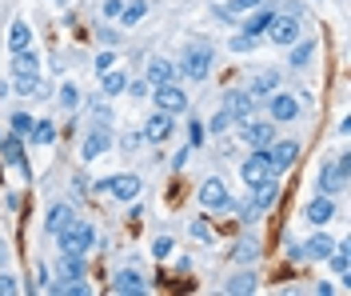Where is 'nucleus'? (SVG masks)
<instances>
[{"label": "nucleus", "instance_id": "10", "mask_svg": "<svg viewBox=\"0 0 351 296\" xmlns=\"http://www.w3.org/2000/svg\"><path fill=\"white\" fill-rule=\"evenodd\" d=\"M300 113H304L300 96H291V92H271V96H267V116H271L276 124H287V120H300Z\"/></svg>", "mask_w": 351, "mask_h": 296}, {"label": "nucleus", "instance_id": "47", "mask_svg": "<svg viewBox=\"0 0 351 296\" xmlns=\"http://www.w3.org/2000/svg\"><path fill=\"white\" fill-rule=\"evenodd\" d=\"M120 8H124V0H104V16H108V21L120 16Z\"/></svg>", "mask_w": 351, "mask_h": 296}, {"label": "nucleus", "instance_id": "21", "mask_svg": "<svg viewBox=\"0 0 351 296\" xmlns=\"http://www.w3.org/2000/svg\"><path fill=\"white\" fill-rule=\"evenodd\" d=\"M12 76H40V56H36L32 45L12 52Z\"/></svg>", "mask_w": 351, "mask_h": 296}, {"label": "nucleus", "instance_id": "20", "mask_svg": "<svg viewBox=\"0 0 351 296\" xmlns=\"http://www.w3.org/2000/svg\"><path fill=\"white\" fill-rule=\"evenodd\" d=\"M176 76H180V69H176L172 60H164V56H152V60H148V76H144V80H148V84H172Z\"/></svg>", "mask_w": 351, "mask_h": 296}, {"label": "nucleus", "instance_id": "14", "mask_svg": "<svg viewBox=\"0 0 351 296\" xmlns=\"http://www.w3.org/2000/svg\"><path fill=\"white\" fill-rule=\"evenodd\" d=\"M223 113L232 116V120L256 116V96H252L247 89H228V96H223Z\"/></svg>", "mask_w": 351, "mask_h": 296}, {"label": "nucleus", "instance_id": "16", "mask_svg": "<svg viewBox=\"0 0 351 296\" xmlns=\"http://www.w3.org/2000/svg\"><path fill=\"white\" fill-rule=\"evenodd\" d=\"M243 16H247V21L240 24V32H243V36H256V41H260L263 32L271 28V21H276V8L260 4V8H252V12H243Z\"/></svg>", "mask_w": 351, "mask_h": 296}, {"label": "nucleus", "instance_id": "30", "mask_svg": "<svg viewBox=\"0 0 351 296\" xmlns=\"http://www.w3.org/2000/svg\"><path fill=\"white\" fill-rule=\"evenodd\" d=\"M223 293H256V273H247V269L236 273L228 284H223Z\"/></svg>", "mask_w": 351, "mask_h": 296}, {"label": "nucleus", "instance_id": "5", "mask_svg": "<svg viewBox=\"0 0 351 296\" xmlns=\"http://www.w3.org/2000/svg\"><path fill=\"white\" fill-rule=\"evenodd\" d=\"M324 196H339L348 188V152H335L331 160L319 164V184H315Z\"/></svg>", "mask_w": 351, "mask_h": 296}, {"label": "nucleus", "instance_id": "41", "mask_svg": "<svg viewBox=\"0 0 351 296\" xmlns=\"http://www.w3.org/2000/svg\"><path fill=\"white\" fill-rule=\"evenodd\" d=\"M204 133H208V128H204L199 120H188V140H192V148H199V144H204Z\"/></svg>", "mask_w": 351, "mask_h": 296}, {"label": "nucleus", "instance_id": "36", "mask_svg": "<svg viewBox=\"0 0 351 296\" xmlns=\"http://www.w3.org/2000/svg\"><path fill=\"white\" fill-rule=\"evenodd\" d=\"M8 120H12V133H16V137H28V133H32V124H36L28 113H12Z\"/></svg>", "mask_w": 351, "mask_h": 296}, {"label": "nucleus", "instance_id": "44", "mask_svg": "<svg viewBox=\"0 0 351 296\" xmlns=\"http://www.w3.org/2000/svg\"><path fill=\"white\" fill-rule=\"evenodd\" d=\"M140 144H144V137H140V133H124V137H120V148H124V152H136Z\"/></svg>", "mask_w": 351, "mask_h": 296}, {"label": "nucleus", "instance_id": "11", "mask_svg": "<svg viewBox=\"0 0 351 296\" xmlns=\"http://www.w3.org/2000/svg\"><path fill=\"white\" fill-rule=\"evenodd\" d=\"M240 137L252 144V148H267L271 140H276V120H256V116H247L240 120Z\"/></svg>", "mask_w": 351, "mask_h": 296}, {"label": "nucleus", "instance_id": "28", "mask_svg": "<svg viewBox=\"0 0 351 296\" xmlns=\"http://www.w3.org/2000/svg\"><path fill=\"white\" fill-rule=\"evenodd\" d=\"M28 45H32V28L24 21H12V28H8V48L21 52V48H28Z\"/></svg>", "mask_w": 351, "mask_h": 296}, {"label": "nucleus", "instance_id": "46", "mask_svg": "<svg viewBox=\"0 0 351 296\" xmlns=\"http://www.w3.org/2000/svg\"><path fill=\"white\" fill-rule=\"evenodd\" d=\"M124 92H132V96H148L152 84H148V80H128V89H124Z\"/></svg>", "mask_w": 351, "mask_h": 296}, {"label": "nucleus", "instance_id": "45", "mask_svg": "<svg viewBox=\"0 0 351 296\" xmlns=\"http://www.w3.org/2000/svg\"><path fill=\"white\" fill-rule=\"evenodd\" d=\"M192 236H196V240H204V244H212V228L204 225V220H192Z\"/></svg>", "mask_w": 351, "mask_h": 296}, {"label": "nucleus", "instance_id": "6", "mask_svg": "<svg viewBox=\"0 0 351 296\" xmlns=\"http://www.w3.org/2000/svg\"><path fill=\"white\" fill-rule=\"evenodd\" d=\"M271 45L280 48H291L300 36H304V24H300V12H276V21H271V28L263 32Z\"/></svg>", "mask_w": 351, "mask_h": 296}, {"label": "nucleus", "instance_id": "24", "mask_svg": "<svg viewBox=\"0 0 351 296\" xmlns=\"http://www.w3.org/2000/svg\"><path fill=\"white\" fill-rule=\"evenodd\" d=\"M287 52H291V56H287V65H291V69H307V65H311V56H315V41H295Z\"/></svg>", "mask_w": 351, "mask_h": 296}, {"label": "nucleus", "instance_id": "22", "mask_svg": "<svg viewBox=\"0 0 351 296\" xmlns=\"http://www.w3.org/2000/svg\"><path fill=\"white\" fill-rule=\"evenodd\" d=\"M331 216H335V201H331V196H324V192H319V196L304 208V220H307V225H328Z\"/></svg>", "mask_w": 351, "mask_h": 296}, {"label": "nucleus", "instance_id": "26", "mask_svg": "<svg viewBox=\"0 0 351 296\" xmlns=\"http://www.w3.org/2000/svg\"><path fill=\"white\" fill-rule=\"evenodd\" d=\"M4 160H8V164H12L16 172H24V177H28V164H24V152H21V137H16V133H12V137L4 140Z\"/></svg>", "mask_w": 351, "mask_h": 296}, {"label": "nucleus", "instance_id": "18", "mask_svg": "<svg viewBox=\"0 0 351 296\" xmlns=\"http://www.w3.org/2000/svg\"><path fill=\"white\" fill-rule=\"evenodd\" d=\"M112 293H120V296H144L148 293V284H144V276L136 273V269H120V273L112 276Z\"/></svg>", "mask_w": 351, "mask_h": 296}, {"label": "nucleus", "instance_id": "50", "mask_svg": "<svg viewBox=\"0 0 351 296\" xmlns=\"http://www.w3.org/2000/svg\"><path fill=\"white\" fill-rule=\"evenodd\" d=\"M100 41H104V45H116V41H120V36H116V32H112V28H100Z\"/></svg>", "mask_w": 351, "mask_h": 296}, {"label": "nucleus", "instance_id": "33", "mask_svg": "<svg viewBox=\"0 0 351 296\" xmlns=\"http://www.w3.org/2000/svg\"><path fill=\"white\" fill-rule=\"evenodd\" d=\"M328 260H331V269L339 273V280H348V264H351V256H348V244H335V249L328 252Z\"/></svg>", "mask_w": 351, "mask_h": 296}, {"label": "nucleus", "instance_id": "32", "mask_svg": "<svg viewBox=\"0 0 351 296\" xmlns=\"http://www.w3.org/2000/svg\"><path fill=\"white\" fill-rule=\"evenodd\" d=\"M263 0H228V8H216V16H243V12H252V8H260Z\"/></svg>", "mask_w": 351, "mask_h": 296}, {"label": "nucleus", "instance_id": "49", "mask_svg": "<svg viewBox=\"0 0 351 296\" xmlns=\"http://www.w3.org/2000/svg\"><path fill=\"white\" fill-rule=\"evenodd\" d=\"M36 288H48V269L44 264H36Z\"/></svg>", "mask_w": 351, "mask_h": 296}, {"label": "nucleus", "instance_id": "52", "mask_svg": "<svg viewBox=\"0 0 351 296\" xmlns=\"http://www.w3.org/2000/svg\"><path fill=\"white\" fill-rule=\"evenodd\" d=\"M56 4H64V0H56Z\"/></svg>", "mask_w": 351, "mask_h": 296}, {"label": "nucleus", "instance_id": "4", "mask_svg": "<svg viewBox=\"0 0 351 296\" xmlns=\"http://www.w3.org/2000/svg\"><path fill=\"white\" fill-rule=\"evenodd\" d=\"M247 192H252V196H247V205L240 208V220H243V225H256L263 212L280 201V184H276V177H271V181L256 184V188H247Z\"/></svg>", "mask_w": 351, "mask_h": 296}, {"label": "nucleus", "instance_id": "1", "mask_svg": "<svg viewBox=\"0 0 351 296\" xmlns=\"http://www.w3.org/2000/svg\"><path fill=\"white\" fill-rule=\"evenodd\" d=\"M56 244H60V252L88 256V252H92V244H96V228L88 225V220H80V216H72V220L56 232Z\"/></svg>", "mask_w": 351, "mask_h": 296}, {"label": "nucleus", "instance_id": "42", "mask_svg": "<svg viewBox=\"0 0 351 296\" xmlns=\"http://www.w3.org/2000/svg\"><path fill=\"white\" fill-rule=\"evenodd\" d=\"M112 65H116V52H100V56L92 60V69H96V76H100V72H108Z\"/></svg>", "mask_w": 351, "mask_h": 296}, {"label": "nucleus", "instance_id": "29", "mask_svg": "<svg viewBox=\"0 0 351 296\" xmlns=\"http://www.w3.org/2000/svg\"><path fill=\"white\" fill-rule=\"evenodd\" d=\"M144 12H148V4H144V0H132V4H124V8H120V16H116V21L124 24V28H132V24L144 21Z\"/></svg>", "mask_w": 351, "mask_h": 296}, {"label": "nucleus", "instance_id": "3", "mask_svg": "<svg viewBox=\"0 0 351 296\" xmlns=\"http://www.w3.org/2000/svg\"><path fill=\"white\" fill-rule=\"evenodd\" d=\"M180 76H188V80H208V72H212V45L208 41H192V45L184 48V56H180Z\"/></svg>", "mask_w": 351, "mask_h": 296}, {"label": "nucleus", "instance_id": "37", "mask_svg": "<svg viewBox=\"0 0 351 296\" xmlns=\"http://www.w3.org/2000/svg\"><path fill=\"white\" fill-rule=\"evenodd\" d=\"M16 92L21 96H40V76H16Z\"/></svg>", "mask_w": 351, "mask_h": 296}, {"label": "nucleus", "instance_id": "27", "mask_svg": "<svg viewBox=\"0 0 351 296\" xmlns=\"http://www.w3.org/2000/svg\"><path fill=\"white\" fill-rule=\"evenodd\" d=\"M128 89V76H124V72H100V92H104V96H120V92Z\"/></svg>", "mask_w": 351, "mask_h": 296}, {"label": "nucleus", "instance_id": "17", "mask_svg": "<svg viewBox=\"0 0 351 296\" xmlns=\"http://www.w3.org/2000/svg\"><path fill=\"white\" fill-rule=\"evenodd\" d=\"M56 276H60V284H76V280H84L88 276L84 256H76V252H60V260H56Z\"/></svg>", "mask_w": 351, "mask_h": 296}, {"label": "nucleus", "instance_id": "51", "mask_svg": "<svg viewBox=\"0 0 351 296\" xmlns=\"http://www.w3.org/2000/svg\"><path fill=\"white\" fill-rule=\"evenodd\" d=\"M4 260H8V249H4V240H0V269H4Z\"/></svg>", "mask_w": 351, "mask_h": 296}, {"label": "nucleus", "instance_id": "31", "mask_svg": "<svg viewBox=\"0 0 351 296\" xmlns=\"http://www.w3.org/2000/svg\"><path fill=\"white\" fill-rule=\"evenodd\" d=\"M28 140H36V144H56V124H52V120H36L32 133H28Z\"/></svg>", "mask_w": 351, "mask_h": 296}, {"label": "nucleus", "instance_id": "13", "mask_svg": "<svg viewBox=\"0 0 351 296\" xmlns=\"http://www.w3.org/2000/svg\"><path fill=\"white\" fill-rule=\"evenodd\" d=\"M263 152H267V160H271V172L280 177V172H287V168L300 160V144H295V140H271Z\"/></svg>", "mask_w": 351, "mask_h": 296}, {"label": "nucleus", "instance_id": "8", "mask_svg": "<svg viewBox=\"0 0 351 296\" xmlns=\"http://www.w3.org/2000/svg\"><path fill=\"white\" fill-rule=\"evenodd\" d=\"M196 201H199V208H212V212H232V208H236L232 192H228V184L219 181V177H208V181L199 184Z\"/></svg>", "mask_w": 351, "mask_h": 296}, {"label": "nucleus", "instance_id": "23", "mask_svg": "<svg viewBox=\"0 0 351 296\" xmlns=\"http://www.w3.org/2000/svg\"><path fill=\"white\" fill-rule=\"evenodd\" d=\"M276 89H280V72H276V69H263L260 76H256V80L247 84V92H252L256 100H267V96H271Z\"/></svg>", "mask_w": 351, "mask_h": 296}, {"label": "nucleus", "instance_id": "12", "mask_svg": "<svg viewBox=\"0 0 351 296\" xmlns=\"http://www.w3.org/2000/svg\"><path fill=\"white\" fill-rule=\"evenodd\" d=\"M240 177H243V184H247V188H256V184H263V181H271V177H276V172H271V160H267V152H263V148H256L252 157L243 160Z\"/></svg>", "mask_w": 351, "mask_h": 296}, {"label": "nucleus", "instance_id": "38", "mask_svg": "<svg viewBox=\"0 0 351 296\" xmlns=\"http://www.w3.org/2000/svg\"><path fill=\"white\" fill-rule=\"evenodd\" d=\"M172 249H176V244H172V236H156V240H152V256H156V260L172 256Z\"/></svg>", "mask_w": 351, "mask_h": 296}, {"label": "nucleus", "instance_id": "48", "mask_svg": "<svg viewBox=\"0 0 351 296\" xmlns=\"http://www.w3.org/2000/svg\"><path fill=\"white\" fill-rule=\"evenodd\" d=\"M287 260H304V244L291 240V244H287Z\"/></svg>", "mask_w": 351, "mask_h": 296}, {"label": "nucleus", "instance_id": "15", "mask_svg": "<svg viewBox=\"0 0 351 296\" xmlns=\"http://www.w3.org/2000/svg\"><path fill=\"white\" fill-rule=\"evenodd\" d=\"M172 133H176L172 113H160V109H156V113L144 120V133H140V137L148 140V144H164V140L172 137Z\"/></svg>", "mask_w": 351, "mask_h": 296}, {"label": "nucleus", "instance_id": "9", "mask_svg": "<svg viewBox=\"0 0 351 296\" xmlns=\"http://www.w3.org/2000/svg\"><path fill=\"white\" fill-rule=\"evenodd\" d=\"M148 96H152V104L156 109H160V113H172V116H180V113H188V92L180 89V84H156L152 92H148Z\"/></svg>", "mask_w": 351, "mask_h": 296}, {"label": "nucleus", "instance_id": "40", "mask_svg": "<svg viewBox=\"0 0 351 296\" xmlns=\"http://www.w3.org/2000/svg\"><path fill=\"white\" fill-rule=\"evenodd\" d=\"M12 293H21V284H16V276H12V273H4V269H0V296H12Z\"/></svg>", "mask_w": 351, "mask_h": 296}, {"label": "nucleus", "instance_id": "19", "mask_svg": "<svg viewBox=\"0 0 351 296\" xmlns=\"http://www.w3.org/2000/svg\"><path fill=\"white\" fill-rule=\"evenodd\" d=\"M72 216H76V212H72L68 201H52V205H48V216H44V232H48V236H56Z\"/></svg>", "mask_w": 351, "mask_h": 296}, {"label": "nucleus", "instance_id": "39", "mask_svg": "<svg viewBox=\"0 0 351 296\" xmlns=\"http://www.w3.org/2000/svg\"><path fill=\"white\" fill-rule=\"evenodd\" d=\"M232 124H236V120H232V116L223 113V109H219V113L212 116V120H208V128H212V133H228V128H232Z\"/></svg>", "mask_w": 351, "mask_h": 296}, {"label": "nucleus", "instance_id": "43", "mask_svg": "<svg viewBox=\"0 0 351 296\" xmlns=\"http://www.w3.org/2000/svg\"><path fill=\"white\" fill-rule=\"evenodd\" d=\"M256 45H260L256 36H243V32H240V36L232 41V52H252V48H256Z\"/></svg>", "mask_w": 351, "mask_h": 296}, {"label": "nucleus", "instance_id": "2", "mask_svg": "<svg viewBox=\"0 0 351 296\" xmlns=\"http://www.w3.org/2000/svg\"><path fill=\"white\" fill-rule=\"evenodd\" d=\"M112 140H116V137H112V113H108V109H100V113H96V124L88 128L84 144H80V157H84V160H100L112 148Z\"/></svg>", "mask_w": 351, "mask_h": 296}, {"label": "nucleus", "instance_id": "35", "mask_svg": "<svg viewBox=\"0 0 351 296\" xmlns=\"http://www.w3.org/2000/svg\"><path fill=\"white\" fill-rule=\"evenodd\" d=\"M76 104H80V89H76L72 80H68V84H60V109H68V113H72Z\"/></svg>", "mask_w": 351, "mask_h": 296}, {"label": "nucleus", "instance_id": "25", "mask_svg": "<svg viewBox=\"0 0 351 296\" xmlns=\"http://www.w3.org/2000/svg\"><path fill=\"white\" fill-rule=\"evenodd\" d=\"M331 249H335V240L319 232V236H311V240L304 244V260H328V252H331Z\"/></svg>", "mask_w": 351, "mask_h": 296}, {"label": "nucleus", "instance_id": "34", "mask_svg": "<svg viewBox=\"0 0 351 296\" xmlns=\"http://www.w3.org/2000/svg\"><path fill=\"white\" fill-rule=\"evenodd\" d=\"M256 256H260V244H256V240H240V244L232 249V260H236V264H252Z\"/></svg>", "mask_w": 351, "mask_h": 296}, {"label": "nucleus", "instance_id": "7", "mask_svg": "<svg viewBox=\"0 0 351 296\" xmlns=\"http://www.w3.org/2000/svg\"><path fill=\"white\" fill-rule=\"evenodd\" d=\"M140 188H144V181L132 177V172H116L108 181H96V192H104L112 201H124V205H132V201L140 196Z\"/></svg>", "mask_w": 351, "mask_h": 296}]
</instances>
